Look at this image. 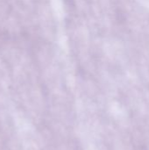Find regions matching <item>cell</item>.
I'll return each mask as SVG.
<instances>
[]
</instances>
